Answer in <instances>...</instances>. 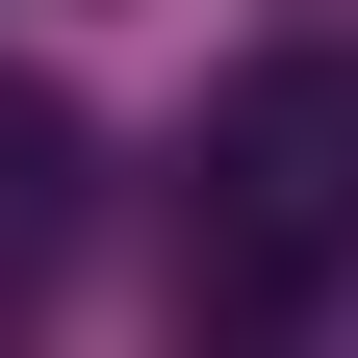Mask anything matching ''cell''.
<instances>
[{
  "label": "cell",
  "instance_id": "6da1fadb",
  "mask_svg": "<svg viewBox=\"0 0 358 358\" xmlns=\"http://www.w3.org/2000/svg\"><path fill=\"white\" fill-rule=\"evenodd\" d=\"M307 256H358V52H256L205 103V282L256 307Z\"/></svg>",
  "mask_w": 358,
  "mask_h": 358
}]
</instances>
